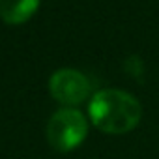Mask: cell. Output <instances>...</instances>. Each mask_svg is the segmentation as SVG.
<instances>
[{
	"mask_svg": "<svg viewBox=\"0 0 159 159\" xmlns=\"http://www.w3.org/2000/svg\"><path fill=\"white\" fill-rule=\"evenodd\" d=\"M92 124L109 135H122L137 127L142 118L139 99L124 90L105 88L94 94L88 107Z\"/></svg>",
	"mask_w": 159,
	"mask_h": 159,
	"instance_id": "1",
	"label": "cell"
},
{
	"mask_svg": "<svg viewBox=\"0 0 159 159\" xmlns=\"http://www.w3.org/2000/svg\"><path fill=\"white\" fill-rule=\"evenodd\" d=\"M88 133V122L77 109L64 107L56 111L47 124V140L58 152H69L84 140Z\"/></svg>",
	"mask_w": 159,
	"mask_h": 159,
	"instance_id": "2",
	"label": "cell"
},
{
	"mask_svg": "<svg viewBox=\"0 0 159 159\" xmlns=\"http://www.w3.org/2000/svg\"><path fill=\"white\" fill-rule=\"evenodd\" d=\"M49 90H51V96L58 103L66 107H73V105L83 103L90 96L92 84L84 73L71 69V67H64L51 75Z\"/></svg>",
	"mask_w": 159,
	"mask_h": 159,
	"instance_id": "3",
	"label": "cell"
},
{
	"mask_svg": "<svg viewBox=\"0 0 159 159\" xmlns=\"http://www.w3.org/2000/svg\"><path fill=\"white\" fill-rule=\"evenodd\" d=\"M39 6V0H0V17L8 25L25 23Z\"/></svg>",
	"mask_w": 159,
	"mask_h": 159,
	"instance_id": "4",
	"label": "cell"
}]
</instances>
